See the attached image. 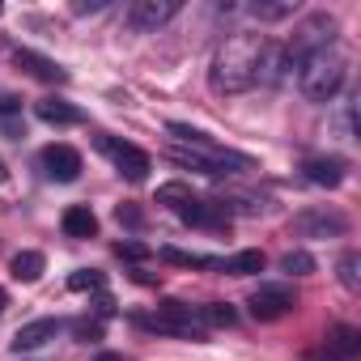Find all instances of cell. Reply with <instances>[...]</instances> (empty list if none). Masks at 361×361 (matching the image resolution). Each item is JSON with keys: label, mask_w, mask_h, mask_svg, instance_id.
<instances>
[{"label": "cell", "mask_w": 361, "mask_h": 361, "mask_svg": "<svg viewBox=\"0 0 361 361\" xmlns=\"http://www.w3.org/2000/svg\"><path fill=\"white\" fill-rule=\"evenodd\" d=\"M0 183H5V161H0Z\"/></svg>", "instance_id": "33"}, {"label": "cell", "mask_w": 361, "mask_h": 361, "mask_svg": "<svg viewBox=\"0 0 361 361\" xmlns=\"http://www.w3.org/2000/svg\"><path fill=\"white\" fill-rule=\"evenodd\" d=\"M293 306H298V293H293V285H259V289L251 293V302H247L251 319H259V323L285 319Z\"/></svg>", "instance_id": "5"}, {"label": "cell", "mask_w": 361, "mask_h": 361, "mask_svg": "<svg viewBox=\"0 0 361 361\" xmlns=\"http://www.w3.org/2000/svg\"><path fill=\"white\" fill-rule=\"evenodd\" d=\"M174 13H178V0H136V5L128 9V26L140 30V35H153V30H161Z\"/></svg>", "instance_id": "8"}, {"label": "cell", "mask_w": 361, "mask_h": 361, "mask_svg": "<svg viewBox=\"0 0 361 361\" xmlns=\"http://www.w3.org/2000/svg\"><path fill=\"white\" fill-rule=\"evenodd\" d=\"M98 9H106V0H90V5L81 0V5H77V13H98Z\"/></svg>", "instance_id": "29"}, {"label": "cell", "mask_w": 361, "mask_h": 361, "mask_svg": "<svg viewBox=\"0 0 361 361\" xmlns=\"http://www.w3.org/2000/svg\"><path fill=\"white\" fill-rule=\"evenodd\" d=\"M115 255H119V259H132V264H140V259H149L153 251H149L145 243H115Z\"/></svg>", "instance_id": "25"}, {"label": "cell", "mask_w": 361, "mask_h": 361, "mask_svg": "<svg viewBox=\"0 0 361 361\" xmlns=\"http://www.w3.org/2000/svg\"><path fill=\"white\" fill-rule=\"evenodd\" d=\"M73 336L77 340H102V323L98 319H77L73 323Z\"/></svg>", "instance_id": "26"}, {"label": "cell", "mask_w": 361, "mask_h": 361, "mask_svg": "<svg viewBox=\"0 0 361 361\" xmlns=\"http://www.w3.org/2000/svg\"><path fill=\"white\" fill-rule=\"evenodd\" d=\"M264 251H238V255H230V259H217V268L221 272H230V276H255V272H264Z\"/></svg>", "instance_id": "16"}, {"label": "cell", "mask_w": 361, "mask_h": 361, "mask_svg": "<svg viewBox=\"0 0 361 361\" xmlns=\"http://www.w3.org/2000/svg\"><path fill=\"white\" fill-rule=\"evenodd\" d=\"M60 331H64L60 319H30V323L18 327V336H13L9 344H13V353H30V348H43L47 340H56Z\"/></svg>", "instance_id": "11"}, {"label": "cell", "mask_w": 361, "mask_h": 361, "mask_svg": "<svg viewBox=\"0 0 361 361\" xmlns=\"http://www.w3.org/2000/svg\"><path fill=\"white\" fill-rule=\"evenodd\" d=\"M94 310H98V314H115V302H111V298H98V306H94Z\"/></svg>", "instance_id": "30"}, {"label": "cell", "mask_w": 361, "mask_h": 361, "mask_svg": "<svg viewBox=\"0 0 361 361\" xmlns=\"http://www.w3.org/2000/svg\"><path fill=\"white\" fill-rule=\"evenodd\" d=\"M43 268H47V259H43V251H18L13 255V264H9V272H13V281H39L43 276Z\"/></svg>", "instance_id": "17"}, {"label": "cell", "mask_w": 361, "mask_h": 361, "mask_svg": "<svg viewBox=\"0 0 361 361\" xmlns=\"http://www.w3.org/2000/svg\"><path fill=\"white\" fill-rule=\"evenodd\" d=\"M188 200H196L188 183H161V188H157V204H166V209H174V213L183 209Z\"/></svg>", "instance_id": "21"}, {"label": "cell", "mask_w": 361, "mask_h": 361, "mask_svg": "<svg viewBox=\"0 0 361 361\" xmlns=\"http://www.w3.org/2000/svg\"><path fill=\"white\" fill-rule=\"evenodd\" d=\"M98 361H123L119 353H98Z\"/></svg>", "instance_id": "31"}, {"label": "cell", "mask_w": 361, "mask_h": 361, "mask_svg": "<svg viewBox=\"0 0 361 361\" xmlns=\"http://www.w3.org/2000/svg\"><path fill=\"white\" fill-rule=\"evenodd\" d=\"M13 111H22V98L18 94H0V115H13Z\"/></svg>", "instance_id": "28"}, {"label": "cell", "mask_w": 361, "mask_h": 361, "mask_svg": "<svg viewBox=\"0 0 361 361\" xmlns=\"http://www.w3.org/2000/svg\"><path fill=\"white\" fill-rule=\"evenodd\" d=\"M13 64L26 68V73L39 77V81H51V85H64V81H68V73H64L56 60H47V56H39V51H30V47H18V51H13Z\"/></svg>", "instance_id": "13"}, {"label": "cell", "mask_w": 361, "mask_h": 361, "mask_svg": "<svg viewBox=\"0 0 361 361\" xmlns=\"http://www.w3.org/2000/svg\"><path fill=\"white\" fill-rule=\"evenodd\" d=\"M166 264H178V268H217L213 255H196V251H178V247H161L157 251Z\"/></svg>", "instance_id": "19"}, {"label": "cell", "mask_w": 361, "mask_h": 361, "mask_svg": "<svg viewBox=\"0 0 361 361\" xmlns=\"http://www.w3.org/2000/svg\"><path fill=\"white\" fill-rule=\"evenodd\" d=\"M94 149L102 153V157H111V166L128 178V183H145L149 178V170H153V161H149V153L145 149H136L132 140H119V136H106V132H98L94 136Z\"/></svg>", "instance_id": "4"}, {"label": "cell", "mask_w": 361, "mask_h": 361, "mask_svg": "<svg viewBox=\"0 0 361 361\" xmlns=\"http://www.w3.org/2000/svg\"><path fill=\"white\" fill-rule=\"evenodd\" d=\"M344 73H348V60H344L336 47L314 51V56H306L302 68H298V90H302L310 102H331V98L340 94V85H344Z\"/></svg>", "instance_id": "2"}, {"label": "cell", "mask_w": 361, "mask_h": 361, "mask_svg": "<svg viewBox=\"0 0 361 361\" xmlns=\"http://www.w3.org/2000/svg\"><path fill=\"white\" fill-rule=\"evenodd\" d=\"M102 285H106V276H102L98 268H77V272L68 276V289H73V293H98Z\"/></svg>", "instance_id": "22"}, {"label": "cell", "mask_w": 361, "mask_h": 361, "mask_svg": "<svg viewBox=\"0 0 361 361\" xmlns=\"http://www.w3.org/2000/svg\"><path fill=\"white\" fill-rule=\"evenodd\" d=\"M64 234H68V238H94V234H98V217H94V209H90V204H73V209H64Z\"/></svg>", "instance_id": "15"}, {"label": "cell", "mask_w": 361, "mask_h": 361, "mask_svg": "<svg viewBox=\"0 0 361 361\" xmlns=\"http://www.w3.org/2000/svg\"><path fill=\"white\" fill-rule=\"evenodd\" d=\"M293 0H276V5H268V0H255L251 5V18L255 22H281V18H293Z\"/></svg>", "instance_id": "20"}, {"label": "cell", "mask_w": 361, "mask_h": 361, "mask_svg": "<svg viewBox=\"0 0 361 361\" xmlns=\"http://www.w3.org/2000/svg\"><path fill=\"white\" fill-rule=\"evenodd\" d=\"M5 306H9V293H5V289H0V314H5Z\"/></svg>", "instance_id": "32"}, {"label": "cell", "mask_w": 361, "mask_h": 361, "mask_svg": "<svg viewBox=\"0 0 361 361\" xmlns=\"http://www.w3.org/2000/svg\"><path fill=\"white\" fill-rule=\"evenodd\" d=\"M35 115L43 119V123H51V128H73V123H81L85 115H81V106H73L68 98H39L35 102Z\"/></svg>", "instance_id": "14"}, {"label": "cell", "mask_w": 361, "mask_h": 361, "mask_svg": "<svg viewBox=\"0 0 361 361\" xmlns=\"http://www.w3.org/2000/svg\"><path fill=\"white\" fill-rule=\"evenodd\" d=\"M264 51H268V39L264 35H234V39H226L217 47V56H213L209 85L217 94H247L251 85H259Z\"/></svg>", "instance_id": "1"}, {"label": "cell", "mask_w": 361, "mask_h": 361, "mask_svg": "<svg viewBox=\"0 0 361 361\" xmlns=\"http://www.w3.org/2000/svg\"><path fill=\"white\" fill-rule=\"evenodd\" d=\"M336 272H340V285L348 293H357L361 289V251H344L340 264H336Z\"/></svg>", "instance_id": "18"}, {"label": "cell", "mask_w": 361, "mask_h": 361, "mask_svg": "<svg viewBox=\"0 0 361 361\" xmlns=\"http://www.w3.org/2000/svg\"><path fill=\"white\" fill-rule=\"evenodd\" d=\"M115 221H119V226H132V230H136V226H145V213H140L136 204H119V209H115Z\"/></svg>", "instance_id": "27"}, {"label": "cell", "mask_w": 361, "mask_h": 361, "mask_svg": "<svg viewBox=\"0 0 361 361\" xmlns=\"http://www.w3.org/2000/svg\"><path fill=\"white\" fill-rule=\"evenodd\" d=\"M136 323L149 331H161V336H183V340H204V331H209L200 319V306H188V302H161L157 314H140Z\"/></svg>", "instance_id": "3"}, {"label": "cell", "mask_w": 361, "mask_h": 361, "mask_svg": "<svg viewBox=\"0 0 361 361\" xmlns=\"http://www.w3.org/2000/svg\"><path fill=\"white\" fill-rule=\"evenodd\" d=\"M178 217H183L188 226H209V230H226L230 226L226 200H188L183 209H178Z\"/></svg>", "instance_id": "10"}, {"label": "cell", "mask_w": 361, "mask_h": 361, "mask_svg": "<svg viewBox=\"0 0 361 361\" xmlns=\"http://www.w3.org/2000/svg\"><path fill=\"white\" fill-rule=\"evenodd\" d=\"M281 272H289V276H310V272H314V255H310V251H285V255H281Z\"/></svg>", "instance_id": "23"}, {"label": "cell", "mask_w": 361, "mask_h": 361, "mask_svg": "<svg viewBox=\"0 0 361 361\" xmlns=\"http://www.w3.org/2000/svg\"><path fill=\"white\" fill-rule=\"evenodd\" d=\"M293 230L302 238H340L348 230V217L336 213V209H306V213L293 217Z\"/></svg>", "instance_id": "6"}, {"label": "cell", "mask_w": 361, "mask_h": 361, "mask_svg": "<svg viewBox=\"0 0 361 361\" xmlns=\"http://www.w3.org/2000/svg\"><path fill=\"white\" fill-rule=\"evenodd\" d=\"M302 174L310 178V183L314 188H340L344 183V178H348V161L344 157H306L302 161Z\"/></svg>", "instance_id": "9"}, {"label": "cell", "mask_w": 361, "mask_h": 361, "mask_svg": "<svg viewBox=\"0 0 361 361\" xmlns=\"http://www.w3.org/2000/svg\"><path fill=\"white\" fill-rule=\"evenodd\" d=\"M361 357V331L348 327V323H336L327 331V348H323V361H357Z\"/></svg>", "instance_id": "12"}, {"label": "cell", "mask_w": 361, "mask_h": 361, "mask_svg": "<svg viewBox=\"0 0 361 361\" xmlns=\"http://www.w3.org/2000/svg\"><path fill=\"white\" fill-rule=\"evenodd\" d=\"M39 166L47 178H56V183H77L81 178V153L73 145H47L39 153Z\"/></svg>", "instance_id": "7"}, {"label": "cell", "mask_w": 361, "mask_h": 361, "mask_svg": "<svg viewBox=\"0 0 361 361\" xmlns=\"http://www.w3.org/2000/svg\"><path fill=\"white\" fill-rule=\"evenodd\" d=\"M200 319H204V327H234V323H238V314H234V306H226V302H213V306H200Z\"/></svg>", "instance_id": "24"}]
</instances>
